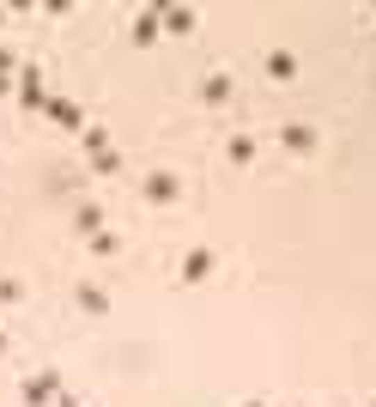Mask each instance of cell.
Wrapping results in <instances>:
<instances>
[{
    "mask_svg": "<svg viewBox=\"0 0 376 407\" xmlns=\"http://www.w3.org/2000/svg\"><path fill=\"white\" fill-rule=\"evenodd\" d=\"M224 97H231V79H224V73H213V79H206V104H224Z\"/></svg>",
    "mask_w": 376,
    "mask_h": 407,
    "instance_id": "3957f363",
    "label": "cell"
},
{
    "mask_svg": "<svg viewBox=\"0 0 376 407\" xmlns=\"http://www.w3.org/2000/svg\"><path fill=\"white\" fill-rule=\"evenodd\" d=\"M249 407H261V401H249Z\"/></svg>",
    "mask_w": 376,
    "mask_h": 407,
    "instance_id": "8992f818",
    "label": "cell"
},
{
    "mask_svg": "<svg viewBox=\"0 0 376 407\" xmlns=\"http://www.w3.org/2000/svg\"><path fill=\"white\" fill-rule=\"evenodd\" d=\"M182 273H188V280H206V273H213V255H206V249H195V255L182 262Z\"/></svg>",
    "mask_w": 376,
    "mask_h": 407,
    "instance_id": "7a4b0ae2",
    "label": "cell"
},
{
    "mask_svg": "<svg viewBox=\"0 0 376 407\" xmlns=\"http://www.w3.org/2000/svg\"><path fill=\"white\" fill-rule=\"evenodd\" d=\"M146 195H152V201H170V195H177V182H170V177H152V182H146Z\"/></svg>",
    "mask_w": 376,
    "mask_h": 407,
    "instance_id": "277c9868",
    "label": "cell"
},
{
    "mask_svg": "<svg viewBox=\"0 0 376 407\" xmlns=\"http://www.w3.org/2000/svg\"><path fill=\"white\" fill-rule=\"evenodd\" d=\"M286 140H291V146H297V152H310V146H316V134H310V128H304V122H297V128H286Z\"/></svg>",
    "mask_w": 376,
    "mask_h": 407,
    "instance_id": "5b68a950",
    "label": "cell"
},
{
    "mask_svg": "<svg viewBox=\"0 0 376 407\" xmlns=\"http://www.w3.org/2000/svg\"><path fill=\"white\" fill-rule=\"evenodd\" d=\"M267 73H273V79H297V61H291L286 49H273V55H267Z\"/></svg>",
    "mask_w": 376,
    "mask_h": 407,
    "instance_id": "6da1fadb",
    "label": "cell"
}]
</instances>
